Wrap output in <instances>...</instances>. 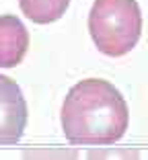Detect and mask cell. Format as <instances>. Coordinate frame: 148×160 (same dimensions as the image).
Masks as SVG:
<instances>
[{"instance_id": "1", "label": "cell", "mask_w": 148, "mask_h": 160, "mask_svg": "<svg viewBox=\"0 0 148 160\" xmlns=\"http://www.w3.org/2000/svg\"><path fill=\"white\" fill-rule=\"evenodd\" d=\"M60 121L68 142L103 146L124 138L130 111L125 99L111 82L86 78L68 90Z\"/></svg>"}, {"instance_id": "2", "label": "cell", "mask_w": 148, "mask_h": 160, "mask_svg": "<svg viewBox=\"0 0 148 160\" xmlns=\"http://www.w3.org/2000/svg\"><path fill=\"white\" fill-rule=\"evenodd\" d=\"M89 31L97 49L120 58L136 47L142 33V12L136 0H95L89 12Z\"/></svg>"}, {"instance_id": "3", "label": "cell", "mask_w": 148, "mask_h": 160, "mask_svg": "<svg viewBox=\"0 0 148 160\" xmlns=\"http://www.w3.org/2000/svg\"><path fill=\"white\" fill-rule=\"evenodd\" d=\"M27 125V101L13 78L0 74V144H17Z\"/></svg>"}, {"instance_id": "4", "label": "cell", "mask_w": 148, "mask_h": 160, "mask_svg": "<svg viewBox=\"0 0 148 160\" xmlns=\"http://www.w3.org/2000/svg\"><path fill=\"white\" fill-rule=\"evenodd\" d=\"M29 49V31L14 14L0 17V68H14Z\"/></svg>"}, {"instance_id": "5", "label": "cell", "mask_w": 148, "mask_h": 160, "mask_svg": "<svg viewBox=\"0 0 148 160\" xmlns=\"http://www.w3.org/2000/svg\"><path fill=\"white\" fill-rule=\"evenodd\" d=\"M19 6L29 21L37 25H49L66 14L70 0H19Z\"/></svg>"}, {"instance_id": "6", "label": "cell", "mask_w": 148, "mask_h": 160, "mask_svg": "<svg viewBox=\"0 0 148 160\" xmlns=\"http://www.w3.org/2000/svg\"><path fill=\"white\" fill-rule=\"evenodd\" d=\"M23 160H78L76 148H29Z\"/></svg>"}, {"instance_id": "7", "label": "cell", "mask_w": 148, "mask_h": 160, "mask_svg": "<svg viewBox=\"0 0 148 160\" xmlns=\"http://www.w3.org/2000/svg\"><path fill=\"white\" fill-rule=\"evenodd\" d=\"M86 160H140L136 148H91Z\"/></svg>"}]
</instances>
